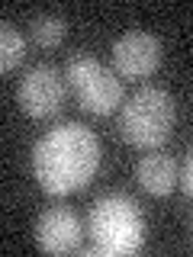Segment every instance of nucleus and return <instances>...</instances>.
<instances>
[{
	"mask_svg": "<svg viewBox=\"0 0 193 257\" xmlns=\"http://www.w3.org/2000/svg\"><path fill=\"white\" fill-rule=\"evenodd\" d=\"M100 171V139L80 122H58L32 148V174L52 196H64L93 180Z\"/></svg>",
	"mask_w": 193,
	"mask_h": 257,
	"instance_id": "1",
	"label": "nucleus"
},
{
	"mask_svg": "<svg viewBox=\"0 0 193 257\" xmlns=\"http://www.w3.org/2000/svg\"><path fill=\"white\" fill-rule=\"evenodd\" d=\"M87 231H90V244L96 254H135L145 241V215L132 196L103 193L90 206Z\"/></svg>",
	"mask_w": 193,
	"mask_h": 257,
	"instance_id": "2",
	"label": "nucleus"
},
{
	"mask_svg": "<svg viewBox=\"0 0 193 257\" xmlns=\"http://www.w3.org/2000/svg\"><path fill=\"white\" fill-rule=\"evenodd\" d=\"M177 106L164 87H139L119 106V132L135 148H158L174 132Z\"/></svg>",
	"mask_w": 193,
	"mask_h": 257,
	"instance_id": "3",
	"label": "nucleus"
},
{
	"mask_svg": "<svg viewBox=\"0 0 193 257\" xmlns=\"http://www.w3.org/2000/svg\"><path fill=\"white\" fill-rule=\"evenodd\" d=\"M64 80L77 103L93 116H110L123 106V80L116 77V68H107L93 55H71L64 64Z\"/></svg>",
	"mask_w": 193,
	"mask_h": 257,
	"instance_id": "4",
	"label": "nucleus"
},
{
	"mask_svg": "<svg viewBox=\"0 0 193 257\" xmlns=\"http://www.w3.org/2000/svg\"><path fill=\"white\" fill-rule=\"evenodd\" d=\"M64 93H68V80L55 64H36L29 68L20 80V106L32 119H52L64 106Z\"/></svg>",
	"mask_w": 193,
	"mask_h": 257,
	"instance_id": "5",
	"label": "nucleus"
},
{
	"mask_svg": "<svg viewBox=\"0 0 193 257\" xmlns=\"http://www.w3.org/2000/svg\"><path fill=\"white\" fill-rule=\"evenodd\" d=\"M161 64V42L151 32L142 29H129L113 42V68H116L119 77L139 80L155 74Z\"/></svg>",
	"mask_w": 193,
	"mask_h": 257,
	"instance_id": "6",
	"label": "nucleus"
},
{
	"mask_svg": "<svg viewBox=\"0 0 193 257\" xmlns=\"http://www.w3.org/2000/svg\"><path fill=\"white\" fill-rule=\"evenodd\" d=\"M32 231H36V244L45 254H77L80 238H84L80 219L64 206H52L45 212H39Z\"/></svg>",
	"mask_w": 193,
	"mask_h": 257,
	"instance_id": "7",
	"label": "nucleus"
},
{
	"mask_svg": "<svg viewBox=\"0 0 193 257\" xmlns=\"http://www.w3.org/2000/svg\"><path fill=\"white\" fill-rule=\"evenodd\" d=\"M135 177H139V183L151 196H167V193L177 187L180 171H177L171 155H145L139 164H135Z\"/></svg>",
	"mask_w": 193,
	"mask_h": 257,
	"instance_id": "8",
	"label": "nucleus"
},
{
	"mask_svg": "<svg viewBox=\"0 0 193 257\" xmlns=\"http://www.w3.org/2000/svg\"><path fill=\"white\" fill-rule=\"evenodd\" d=\"M64 32H68V23H64L61 16H36V20L29 23V39L42 48L61 45Z\"/></svg>",
	"mask_w": 193,
	"mask_h": 257,
	"instance_id": "9",
	"label": "nucleus"
},
{
	"mask_svg": "<svg viewBox=\"0 0 193 257\" xmlns=\"http://www.w3.org/2000/svg\"><path fill=\"white\" fill-rule=\"evenodd\" d=\"M0 68L10 74L16 64L23 61V55H26V42H23V36L13 29V23H0Z\"/></svg>",
	"mask_w": 193,
	"mask_h": 257,
	"instance_id": "10",
	"label": "nucleus"
},
{
	"mask_svg": "<svg viewBox=\"0 0 193 257\" xmlns=\"http://www.w3.org/2000/svg\"><path fill=\"white\" fill-rule=\"evenodd\" d=\"M177 183L183 187V193L193 199V151L187 158H183V164H180V177H177Z\"/></svg>",
	"mask_w": 193,
	"mask_h": 257,
	"instance_id": "11",
	"label": "nucleus"
}]
</instances>
